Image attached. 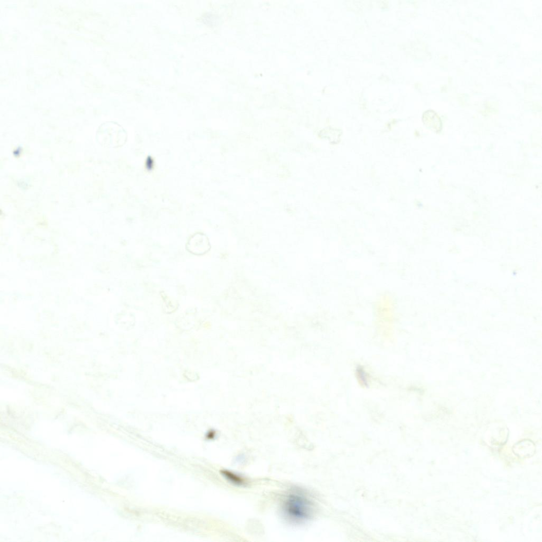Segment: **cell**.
I'll return each mask as SVG.
<instances>
[{
    "instance_id": "277c9868",
    "label": "cell",
    "mask_w": 542,
    "mask_h": 542,
    "mask_svg": "<svg viewBox=\"0 0 542 542\" xmlns=\"http://www.w3.org/2000/svg\"><path fill=\"white\" fill-rule=\"evenodd\" d=\"M422 121L424 125L431 130L439 132L441 131L442 122L440 117L432 110H429L424 112L422 117Z\"/></svg>"
},
{
    "instance_id": "5b68a950",
    "label": "cell",
    "mask_w": 542,
    "mask_h": 542,
    "mask_svg": "<svg viewBox=\"0 0 542 542\" xmlns=\"http://www.w3.org/2000/svg\"><path fill=\"white\" fill-rule=\"evenodd\" d=\"M222 476L233 485L238 487H246L249 482L243 475L229 470L221 471Z\"/></svg>"
},
{
    "instance_id": "8992f818",
    "label": "cell",
    "mask_w": 542,
    "mask_h": 542,
    "mask_svg": "<svg viewBox=\"0 0 542 542\" xmlns=\"http://www.w3.org/2000/svg\"><path fill=\"white\" fill-rule=\"evenodd\" d=\"M321 137L328 139L330 143L337 144L340 142L342 132L338 129L327 127L321 132Z\"/></svg>"
},
{
    "instance_id": "3957f363",
    "label": "cell",
    "mask_w": 542,
    "mask_h": 542,
    "mask_svg": "<svg viewBox=\"0 0 542 542\" xmlns=\"http://www.w3.org/2000/svg\"><path fill=\"white\" fill-rule=\"evenodd\" d=\"M514 454L520 457H530L535 452L534 443L530 440H524L518 442L514 445L513 448Z\"/></svg>"
},
{
    "instance_id": "6da1fadb",
    "label": "cell",
    "mask_w": 542,
    "mask_h": 542,
    "mask_svg": "<svg viewBox=\"0 0 542 542\" xmlns=\"http://www.w3.org/2000/svg\"><path fill=\"white\" fill-rule=\"evenodd\" d=\"M280 507L284 520L293 525L308 522L317 511V506L312 494L299 487L289 489L282 497Z\"/></svg>"
},
{
    "instance_id": "7a4b0ae2",
    "label": "cell",
    "mask_w": 542,
    "mask_h": 542,
    "mask_svg": "<svg viewBox=\"0 0 542 542\" xmlns=\"http://www.w3.org/2000/svg\"><path fill=\"white\" fill-rule=\"evenodd\" d=\"M209 247L207 238L201 234L194 235L187 245L188 251L196 255L204 254L208 251Z\"/></svg>"
}]
</instances>
